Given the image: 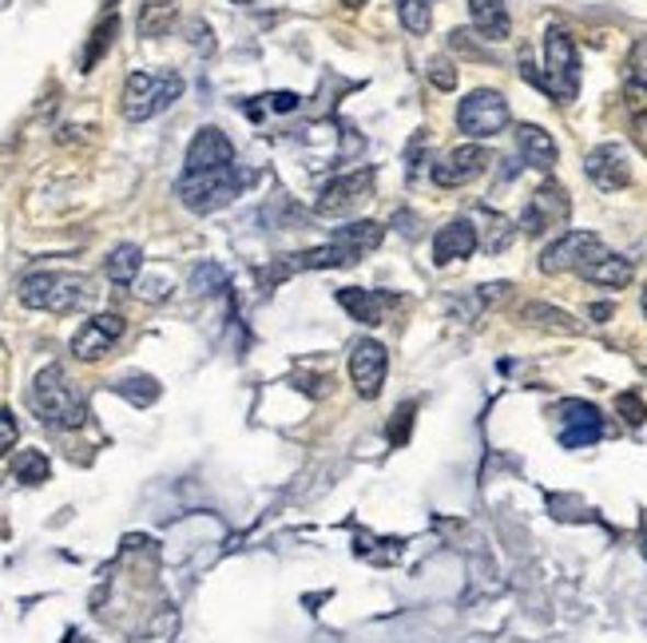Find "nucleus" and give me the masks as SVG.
Listing matches in <instances>:
<instances>
[{
    "label": "nucleus",
    "instance_id": "28",
    "mask_svg": "<svg viewBox=\"0 0 647 643\" xmlns=\"http://www.w3.org/2000/svg\"><path fill=\"white\" fill-rule=\"evenodd\" d=\"M227 286V270L215 267V262H203V267L191 270V291L195 294H219Z\"/></svg>",
    "mask_w": 647,
    "mask_h": 643
},
{
    "label": "nucleus",
    "instance_id": "33",
    "mask_svg": "<svg viewBox=\"0 0 647 643\" xmlns=\"http://www.w3.org/2000/svg\"><path fill=\"white\" fill-rule=\"evenodd\" d=\"M12 445H16V421H12V414H0V456Z\"/></svg>",
    "mask_w": 647,
    "mask_h": 643
},
{
    "label": "nucleus",
    "instance_id": "36",
    "mask_svg": "<svg viewBox=\"0 0 647 643\" xmlns=\"http://www.w3.org/2000/svg\"><path fill=\"white\" fill-rule=\"evenodd\" d=\"M345 9H362V4H366V0H342Z\"/></svg>",
    "mask_w": 647,
    "mask_h": 643
},
{
    "label": "nucleus",
    "instance_id": "4",
    "mask_svg": "<svg viewBox=\"0 0 647 643\" xmlns=\"http://www.w3.org/2000/svg\"><path fill=\"white\" fill-rule=\"evenodd\" d=\"M32 409L41 414L44 426H56V429H76L84 421V402H80V394L72 390V382H68V374H64L60 365H48V370L36 374Z\"/></svg>",
    "mask_w": 647,
    "mask_h": 643
},
{
    "label": "nucleus",
    "instance_id": "26",
    "mask_svg": "<svg viewBox=\"0 0 647 643\" xmlns=\"http://www.w3.org/2000/svg\"><path fill=\"white\" fill-rule=\"evenodd\" d=\"M397 16L413 36H425L429 24H433V4L429 0H397Z\"/></svg>",
    "mask_w": 647,
    "mask_h": 643
},
{
    "label": "nucleus",
    "instance_id": "31",
    "mask_svg": "<svg viewBox=\"0 0 647 643\" xmlns=\"http://www.w3.org/2000/svg\"><path fill=\"white\" fill-rule=\"evenodd\" d=\"M627 68H632V80H636L639 88H647V41H636V44H632Z\"/></svg>",
    "mask_w": 647,
    "mask_h": 643
},
{
    "label": "nucleus",
    "instance_id": "29",
    "mask_svg": "<svg viewBox=\"0 0 647 643\" xmlns=\"http://www.w3.org/2000/svg\"><path fill=\"white\" fill-rule=\"evenodd\" d=\"M115 390H120L124 397H132L136 405H147V402H156V397H159L156 377H127V382H120Z\"/></svg>",
    "mask_w": 647,
    "mask_h": 643
},
{
    "label": "nucleus",
    "instance_id": "21",
    "mask_svg": "<svg viewBox=\"0 0 647 643\" xmlns=\"http://www.w3.org/2000/svg\"><path fill=\"white\" fill-rule=\"evenodd\" d=\"M179 16V0H144V9H139V36H147V41H159V36H168L171 24H175Z\"/></svg>",
    "mask_w": 647,
    "mask_h": 643
},
{
    "label": "nucleus",
    "instance_id": "9",
    "mask_svg": "<svg viewBox=\"0 0 647 643\" xmlns=\"http://www.w3.org/2000/svg\"><path fill=\"white\" fill-rule=\"evenodd\" d=\"M489 163H492V156L485 147L461 144V147H453L450 156H441L438 163H433V183H438V188H465V183H473L477 176H485Z\"/></svg>",
    "mask_w": 647,
    "mask_h": 643
},
{
    "label": "nucleus",
    "instance_id": "35",
    "mask_svg": "<svg viewBox=\"0 0 647 643\" xmlns=\"http://www.w3.org/2000/svg\"><path fill=\"white\" fill-rule=\"evenodd\" d=\"M588 314H592L595 322H604V318H612V306H608V302H595V306H592Z\"/></svg>",
    "mask_w": 647,
    "mask_h": 643
},
{
    "label": "nucleus",
    "instance_id": "24",
    "mask_svg": "<svg viewBox=\"0 0 647 643\" xmlns=\"http://www.w3.org/2000/svg\"><path fill=\"white\" fill-rule=\"evenodd\" d=\"M115 32H120V16H115V12H107L104 21L95 24V32H92V44H88V53H84V72H92L95 64H100V56L112 48Z\"/></svg>",
    "mask_w": 647,
    "mask_h": 643
},
{
    "label": "nucleus",
    "instance_id": "34",
    "mask_svg": "<svg viewBox=\"0 0 647 643\" xmlns=\"http://www.w3.org/2000/svg\"><path fill=\"white\" fill-rule=\"evenodd\" d=\"M266 100H271L274 112H294V108H298V95L294 92H274V95H266Z\"/></svg>",
    "mask_w": 647,
    "mask_h": 643
},
{
    "label": "nucleus",
    "instance_id": "37",
    "mask_svg": "<svg viewBox=\"0 0 647 643\" xmlns=\"http://www.w3.org/2000/svg\"><path fill=\"white\" fill-rule=\"evenodd\" d=\"M644 314H647V286H644Z\"/></svg>",
    "mask_w": 647,
    "mask_h": 643
},
{
    "label": "nucleus",
    "instance_id": "25",
    "mask_svg": "<svg viewBox=\"0 0 647 643\" xmlns=\"http://www.w3.org/2000/svg\"><path fill=\"white\" fill-rule=\"evenodd\" d=\"M12 473H16V481H24V485H41V481H48L53 465H48V456H44L41 449H24V453L16 456Z\"/></svg>",
    "mask_w": 647,
    "mask_h": 643
},
{
    "label": "nucleus",
    "instance_id": "3",
    "mask_svg": "<svg viewBox=\"0 0 647 643\" xmlns=\"http://www.w3.org/2000/svg\"><path fill=\"white\" fill-rule=\"evenodd\" d=\"M183 95V76L179 72H132L124 83V100H120V112L132 124H144L151 115L168 112Z\"/></svg>",
    "mask_w": 647,
    "mask_h": 643
},
{
    "label": "nucleus",
    "instance_id": "22",
    "mask_svg": "<svg viewBox=\"0 0 647 643\" xmlns=\"http://www.w3.org/2000/svg\"><path fill=\"white\" fill-rule=\"evenodd\" d=\"M139 267H144V250H139L136 242H120L104 262L107 279H112L115 286H132V282L139 279Z\"/></svg>",
    "mask_w": 647,
    "mask_h": 643
},
{
    "label": "nucleus",
    "instance_id": "30",
    "mask_svg": "<svg viewBox=\"0 0 647 643\" xmlns=\"http://www.w3.org/2000/svg\"><path fill=\"white\" fill-rule=\"evenodd\" d=\"M429 80L438 83L441 92H453V88H457V68H453L450 60H433L429 64Z\"/></svg>",
    "mask_w": 647,
    "mask_h": 643
},
{
    "label": "nucleus",
    "instance_id": "18",
    "mask_svg": "<svg viewBox=\"0 0 647 643\" xmlns=\"http://www.w3.org/2000/svg\"><path fill=\"white\" fill-rule=\"evenodd\" d=\"M338 302H342L345 311H350V318L366 322V326H377V322L386 318V311H394V306H397L394 294L362 291V286H345V291H338Z\"/></svg>",
    "mask_w": 647,
    "mask_h": 643
},
{
    "label": "nucleus",
    "instance_id": "17",
    "mask_svg": "<svg viewBox=\"0 0 647 643\" xmlns=\"http://www.w3.org/2000/svg\"><path fill=\"white\" fill-rule=\"evenodd\" d=\"M580 279L592 282V286H604V291H624L627 282L636 279V267H632V259H624V255L600 250V255L580 270Z\"/></svg>",
    "mask_w": 647,
    "mask_h": 643
},
{
    "label": "nucleus",
    "instance_id": "7",
    "mask_svg": "<svg viewBox=\"0 0 647 643\" xmlns=\"http://www.w3.org/2000/svg\"><path fill=\"white\" fill-rule=\"evenodd\" d=\"M600 250H604V242H600V235H592V230H564L560 239L544 247L541 270L544 274H568V270L580 274Z\"/></svg>",
    "mask_w": 647,
    "mask_h": 643
},
{
    "label": "nucleus",
    "instance_id": "27",
    "mask_svg": "<svg viewBox=\"0 0 647 643\" xmlns=\"http://www.w3.org/2000/svg\"><path fill=\"white\" fill-rule=\"evenodd\" d=\"M524 318L536 322V326H548V330H576V322L572 314H564V311H553V306H544V302H533V306H524Z\"/></svg>",
    "mask_w": 647,
    "mask_h": 643
},
{
    "label": "nucleus",
    "instance_id": "40",
    "mask_svg": "<svg viewBox=\"0 0 647 643\" xmlns=\"http://www.w3.org/2000/svg\"><path fill=\"white\" fill-rule=\"evenodd\" d=\"M644 552H647V540H644Z\"/></svg>",
    "mask_w": 647,
    "mask_h": 643
},
{
    "label": "nucleus",
    "instance_id": "15",
    "mask_svg": "<svg viewBox=\"0 0 647 643\" xmlns=\"http://www.w3.org/2000/svg\"><path fill=\"white\" fill-rule=\"evenodd\" d=\"M370 191H374V171H370V167H362L354 176L334 179V183L322 191V199H318V215H345V211H354Z\"/></svg>",
    "mask_w": 647,
    "mask_h": 643
},
{
    "label": "nucleus",
    "instance_id": "1",
    "mask_svg": "<svg viewBox=\"0 0 647 643\" xmlns=\"http://www.w3.org/2000/svg\"><path fill=\"white\" fill-rule=\"evenodd\" d=\"M247 179L251 176L239 163H227L211 167V171H183L175 191L183 199V207H191L195 215H211V211L235 203V195H242V188H247Z\"/></svg>",
    "mask_w": 647,
    "mask_h": 643
},
{
    "label": "nucleus",
    "instance_id": "8",
    "mask_svg": "<svg viewBox=\"0 0 647 643\" xmlns=\"http://www.w3.org/2000/svg\"><path fill=\"white\" fill-rule=\"evenodd\" d=\"M568 215H572V203H568V191L560 188V183H544L541 191H536L533 199H529V207H524L521 215V230L524 235H544V230L553 227H564L568 223Z\"/></svg>",
    "mask_w": 647,
    "mask_h": 643
},
{
    "label": "nucleus",
    "instance_id": "11",
    "mask_svg": "<svg viewBox=\"0 0 647 643\" xmlns=\"http://www.w3.org/2000/svg\"><path fill=\"white\" fill-rule=\"evenodd\" d=\"M386 370H389L386 346L374 342V338H362V342L354 346V353H350V377H354L357 394H362V397H377V394H382Z\"/></svg>",
    "mask_w": 647,
    "mask_h": 643
},
{
    "label": "nucleus",
    "instance_id": "13",
    "mask_svg": "<svg viewBox=\"0 0 647 643\" xmlns=\"http://www.w3.org/2000/svg\"><path fill=\"white\" fill-rule=\"evenodd\" d=\"M227 163H235V144L227 139V132H219V127H198L188 147V159H183V171H211V167H227Z\"/></svg>",
    "mask_w": 647,
    "mask_h": 643
},
{
    "label": "nucleus",
    "instance_id": "12",
    "mask_svg": "<svg viewBox=\"0 0 647 643\" xmlns=\"http://www.w3.org/2000/svg\"><path fill=\"white\" fill-rule=\"evenodd\" d=\"M584 171L600 191H624L632 183V163H627V151L620 144L592 147Z\"/></svg>",
    "mask_w": 647,
    "mask_h": 643
},
{
    "label": "nucleus",
    "instance_id": "6",
    "mask_svg": "<svg viewBox=\"0 0 647 643\" xmlns=\"http://www.w3.org/2000/svg\"><path fill=\"white\" fill-rule=\"evenodd\" d=\"M457 127L469 139H492V135H501L509 127V100L501 92H492V88H477L461 100L457 108Z\"/></svg>",
    "mask_w": 647,
    "mask_h": 643
},
{
    "label": "nucleus",
    "instance_id": "16",
    "mask_svg": "<svg viewBox=\"0 0 647 643\" xmlns=\"http://www.w3.org/2000/svg\"><path fill=\"white\" fill-rule=\"evenodd\" d=\"M477 247H480L477 227H473L469 218H453V223H445V227L433 235V262L445 267V262L469 259Z\"/></svg>",
    "mask_w": 647,
    "mask_h": 643
},
{
    "label": "nucleus",
    "instance_id": "19",
    "mask_svg": "<svg viewBox=\"0 0 647 643\" xmlns=\"http://www.w3.org/2000/svg\"><path fill=\"white\" fill-rule=\"evenodd\" d=\"M517 147H521L524 163L536 167V171H553L556 167V139L541 124L517 127Z\"/></svg>",
    "mask_w": 647,
    "mask_h": 643
},
{
    "label": "nucleus",
    "instance_id": "23",
    "mask_svg": "<svg viewBox=\"0 0 647 643\" xmlns=\"http://www.w3.org/2000/svg\"><path fill=\"white\" fill-rule=\"evenodd\" d=\"M338 242H345V247L354 250L357 259H362V255H366V250H374L377 242L386 239V227H382V223H374V218H362V223H350V227H338V235H334Z\"/></svg>",
    "mask_w": 647,
    "mask_h": 643
},
{
    "label": "nucleus",
    "instance_id": "38",
    "mask_svg": "<svg viewBox=\"0 0 647 643\" xmlns=\"http://www.w3.org/2000/svg\"><path fill=\"white\" fill-rule=\"evenodd\" d=\"M235 4H251V0H235Z\"/></svg>",
    "mask_w": 647,
    "mask_h": 643
},
{
    "label": "nucleus",
    "instance_id": "5",
    "mask_svg": "<svg viewBox=\"0 0 647 643\" xmlns=\"http://www.w3.org/2000/svg\"><path fill=\"white\" fill-rule=\"evenodd\" d=\"M544 92L553 95L556 104H572L580 92V53H576L572 36L564 29H548L544 41Z\"/></svg>",
    "mask_w": 647,
    "mask_h": 643
},
{
    "label": "nucleus",
    "instance_id": "32",
    "mask_svg": "<svg viewBox=\"0 0 647 643\" xmlns=\"http://www.w3.org/2000/svg\"><path fill=\"white\" fill-rule=\"evenodd\" d=\"M616 405H620V414H624L627 426H644L647 409H644V402H639L636 394H620V397H616Z\"/></svg>",
    "mask_w": 647,
    "mask_h": 643
},
{
    "label": "nucleus",
    "instance_id": "2",
    "mask_svg": "<svg viewBox=\"0 0 647 643\" xmlns=\"http://www.w3.org/2000/svg\"><path fill=\"white\" fill-rule=\"evenodd\" d=\"M92 298L84 274L72 270H36L21 282V302L29 311H48V314H72Z\"/></svg>",
    "mask_w": 647,
    "mask_h": 643
},
{
    "label": "nucleus",
    "instance_id": "20",
    "mask_svg": "<svg viewBox=\"0 0 647 643\" xmlns=\"http://www.w3.org/2000/svg\"><path fill=\"white\" fill-rule=\"evenodd\" d=\"M469 16L485 41H509L512 21H509L504 0H469Z\"/></svg>",
    "mask_w": 647,
    "mask_h": 643
},
{
    "label": "nucleus",
    "instance_id": "10",
    "mask_svg": "<svg viewBox=\"0 0 647 643\" xmlns=\"http://www.w3.org/2000/svg\"><path fill=\"white\" fill-rule=\"evenodd\" d=\"M124 338V318L120 314H95L88 318L72 338V353L80 362H95V358H104L115 342Z\"/></svg>",
    "mask_w": 647,
    "mask_h": 643
},
{
    "label": "nucleus",
    "instance_id": "14",
    "mask_svg": "<svg viewBox=\"0 0 647 643\" xmlns=\"http://www.w3.org/2000/svg\"><path fill=\"white\" fill-rule=\"evenodd\" d=\"M560 417H564V429H560L564 449H584V445H592V441H600V433H604L600 409L588 402H564Z\"/></svg>",
    "mask_w": 647,
    "mask_h": 643
},
{
    "label": "nucleus",
    "instance_id": "39",
    "mask_svg": "<svg viewBox=\"0 0 647 643\" xmlns=\"http://www.w3.org/2000/svg\"><path fill=\"white\" fill-rule=\"evenodd\" d=\"M104 4H120V0H104Z\"/></svg>",
    "mask_w": 647,
    "mask_h": 643
}]
</instances>
